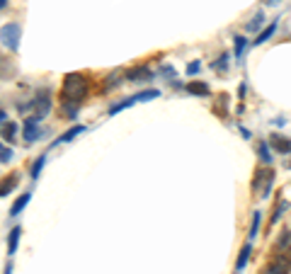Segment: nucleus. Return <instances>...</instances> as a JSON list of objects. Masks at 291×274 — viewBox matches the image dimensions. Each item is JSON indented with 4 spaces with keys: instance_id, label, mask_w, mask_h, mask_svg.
I'll return each mask as SVG.
<instances>
[{
    "instance_id": "1a4fd4ad",
    "label": "nucleus",
    "mask_w": 291,
    "mask_h": 274,
    "mask_svg": "<svg viewBox=\"0 0 291 274\" xmlns=\"http://www.w3.org/2000/svg\"><path fill=\"white\" fill-rule=\"evenodd\" d=\"M17 185H20V177H17V175H10V177H5V180L0 182V196H7V194L12 192Z\"/></svg>"
},
{
    "instance_id": "a878e982",
    "label": "nucleus",
    "mask_w": 291,
    "mask_h": 274,
    "mask_svg": "<svg viewBox=\"0 0 291 274\" xmlns=\"http://www.w3.org/2000/svg\"><path fill=\"white\" fill-rule=\"evenodd\" d=\"M264 2H269V5H279L282 0H264Z\"/></svg>"
},
{
    "instance_id": "a211bd4d",
    "label": "nucleus",
    "mask_w": 291,
    "mask_h": 274,
    "mask_svg": "<svg viewBox=\"0 0 291 274\" xmlns=\"http://www.w3.org/2000/svg\"><path fill=\"white\" fill-rule=\"evenodd\" d=\"M131 105H136V100H134V97H129V100L119 102V105H112V107H109V114H119L121 110H126V107H131Z\"/></svg>"
},
{
    "instance_id": "20e7f679",
    "label": "nucleus",
    "mask_w": 291,
    "mask_h": 274,
    "mask_svg": "<svg viewBox=\"0 0 291 274\" xmlns=\"http://www.w3.org/2000/svg\"><path fill=\"white\" fill-rule=\"evenodd\" d=\"M291 270V260L289 257H277L274 262H269L264 267V274H289Z\"/></svg>"
},
{
    "instance_id": "4468645a",
    "label": "nucleus",
    "mask_w": 291,
    "mask_h": 274,
    "mask_svg": "<svg viewBox=\"0 0 291 274\" xmlns=\"http://www.w3.org/2000/svg\"><path fill=\"white\" fill-rule=\"evenodd\" d=\"M15 134H17V124H15V121H7V124L2 126V138H5V141H12Z\"/></svg>"
},
{
    "instance_id": "393cba45",
    "label": "nucleus",
    "mask_w": 291,
    "mask_h": 274,
    "mask_svg": "<svg viewBox=\"0 0 291 274\" xmlns=\"http://www.w3.org/2000/svg\"><path fill=\"white\" fill-rule=\"evenodd\" d=\"M199 68H202V63H199V61H194V63H189V66H187V73H189V76H194V73H199Z\"/></svg>"
},
{
    "instance_id": "f3484780",
    "label": "nucleus",
    "mask_w": 291,
    "mask_h": 274,
    "mask_svg": "<svg viewBox=\"0 0 291 274\" xmlns=\"http://www.w3.org/2000/svg\"><path fill=\"white\" fill-rule=\"evenodd\" d=\"M262 22H264V12L260 10V12H255V17H253V20L248 22V29H250V32H257Z\"/></svg>"
},
{
    "instance_id": "6e6552de",
    "label": "nucleus",
    "mask_w": 291,
    "mask_h": 274,
    "mask_svg": "<svg viewBox=\"0 0 291 274\" xmlns=\"http://www.w3.org/2000/svg\"><path fill=\"white\" fill-rule=\"evenodd\" d=\"M20 235H22V228H20V226H15V228L10 231V235H7V252H10V255H15V252H17Z\"/></svg>"
},
{
    "instance_id": "b1692460",
    "label": "nucleus",
    "mask_w": 291,
    "mask_h": 274,
    "mask_svg": "<svg viewBox=\"0 0 291 274\" xmlns=\"http://www.w3.org/2000/svg\"><path fill=\"white\" fill-rule=\"evenodd\" d=\"M214 68H216V71H226V68H228V56H226V54L221 56V58H218V63H216Z\"/></svg>"
},
{
    "instance_id": "ddd939ff",
    "label": "nucleus",
    "mask_w": 291,
    "mask_h": 274,
    "mask_svg": "<svg viewBox=\"0 0 291 274\" xmlns=\"http://www.w3.org/2000/svg\"><path fill=\"white\" fill-rule=\"evenodd\" d=\"M83 131H85V126H73L71 131H66L63 136L58 138V143H68V141H73V138L78 136V134H83Z\"/></svg>"
},
{
    "instance_id": "bb28decb",
    "label": "nucleus",
    "mask_w": 291,
    "mask_h": 274,
    "mask_svg": "<svg viewBox=\"0 0 291 274\" xmlns=\"http://www.w3.org/2000/svg\"><path fill=\"white\" fill-rule=\"evenodd\" d=\"M5 274H12V265H7V267H5Z\"/></svg>"
},
{
    "instance_id": "4be33fe9",
    "label": "nucleus",
    "mask_w": 291,
    "mask_h": 274,
    "mask_svg": "<svg viewBox=\"0 0 291 274\" xmlns=\"http://www.w3.org/2000/svg\"><path fill=\"white\" fill-rule=\"evenodd\" d=\"M44 163H46V158H44V156H41V158H39V160L34 163V167H32V177H34V180L39 177V172H41V167H44Z\"/></svg>"
},
{
    "instance_id": "f257e3e1",
    "label": "nucleus",
    "mask_w": 291,
    "mask_h": 274,
    "mask_svg": "<svg viewBox=\"0 0 291 274\" xmlns=\"http://www.w3.org/2000/svg\"><path fill=\"white\" fill-rule=\"evenodd\" d=\"M87 87H90V82L83 73H68L66 78H63V100H66V105L68 102H83V97L87 95Z\"/></svg>"
},
{
    "instance_id": "5701e85b",
    "label": "nucleus",
    "mask_w": 291,
    "mask_h": 274,
    "mask_svg": "<svg viewBox=\"0 0 291 274\" xmlns=\"http://www.w3.org/2000/svg\"><path fill=\"white\" fill-rule=\"evenodd\" d=\"M257 226H260V214H255V216H253V226H250V240L257 235Z\"/></svg>"
},
{
    "instance_id": "423d86ee",
    "label": "nucleus",
    "mask_w": 291,
    "mask_h": 274,
    "mask_svg": "<svg viewBox=\"0 0 291 274\" xmlns=\"http://www.w3.org/2000/svg\"><path fill=\"white\" fill-rule=\"evenodd\" d=\"M39 136H41L39 119H36V117H29V119H25V138H27L29 143H32V141H36Z\"/></svg>"
},
{
    "instance_id": "7ed1b4c3",
    "label": "nucleus",
    "mask_w": 291,
    "mask_h": 274,
    "mask_svg": "<svg viewBox=\"0 0 291 274\" xmlns=\"http://www.w3.org/2000/svg\"><path fill=\"white\" fill-rule=\"evenodd\" d=\"M20 34H22V27H20L17 22H10V25H5V27L0 29V41H2L10 51H15V49L20 46Z\"/></svg>"
},
{
    "instance_id": "f03ea898",
    "label": "nucleus",
    "mask_w": 291,
    "mask_h": 274,
    "mask_svg": "<svg viewBox=\"0 0 291 274\" xmlns=\"http://www.w3.org/2000/svg\"><path fill=\"white\" fill-rule=\"evenodd\" d=\"M49 110H51V92L46 87H41V90H36V95L32 100V112H34L36 119H41V117L49 114Z\"/></svg>"
},
{
    "instance_id": "39448f33",
    "label": "nucleus",
    "mask_w": 291,
    "mask_h": 274,
    "mask_svg": "<svg viewBox=\"0 0 291 274\" xmlns=\"http://www.w3.org/2000/svg\"><path fill=\"white\" fill-rule=\"evenodd\" d=\"M124 78L129 82H141V80H148V78H150V71H148V66H134V68H129V71L124 73Z\"/></svg>"
},
{
    "instance_id": "6ab92c4d",
    "label": "nucleus",
    "mask_w": 291,
    "mask_h": 274,
    "mask_svg": "<svg viewBox=\"0 0 291 274\" xmlns=\"http://www.w3.org/2000/svg\"><path fill=\"white\" fill-rule=\"evenodd\" d=\"M119 76H121V71H114V73L105 80V87H107V90H112L114 85H119V82H121V80H119Z\"/></svg>"
},
{
    "instance_id": "dca6fc26",
    "label": "nucleus",
    "mask_w": 291,
    "mask_h": 274,
    "mask_svg": "<svg viewBox=\"0 0 291 274\" xmlns=\"http://www.w3.org/2000/svg\"><path fill=\"white\" fill-rule=\"evenodd\" d=\"M274 29H277V25L272 22V25H269V27L264 29V32H260V34H257V39H255V44H257V46H260V44H264V41H267V39H269V37L274 34Z\"/></svg>"
},
{
    "instance_id": "9d476101",
    "label": "nucleus",
    "mask_w": 291,
    "mask_h": 274,
    "mask_svg": "<svg viewBox=\"0 0 291 274\" xmlns=\"http://www.w3.org/2000/svg\"><path fill=\"white\" fill-rule=\"evenodd\" d=\"M29 199H32V194H29V192L22 194V196H20L15 204H12V209H10V216H20V214L25 211V206L29 204Z\"/></svg>"
},
{
    "instance_id": "0eeeda50",
    "label": "nucleus",
    "mask_w": 291,
    "mask_h": 274,
    "mask_svg": "<svg viewBox=\"0 0 291 274\" xmlns=\"http://www.w3.org/2000/svg\"><path fill=\"white\" fill-rule=\"evenodd\" d=\"M272 148L277 151V153H291V141L287 136H279V134H274L272 136Z\"/></svg>"
},
{
    "instance_id": "412c9836",
    "label": "nucleus",
    "mask_w": 291,
    "mask_h": 274,
    "mask_svg": "<svg viewBox=\"0 0 291 274\" xmlns=\"http://www.w3.org/2000/svg\"><path fill=\"white\" fill-rule=\"evenodd\" d=\"M257 153H260V158H262V163L267 165L272 158H269V148H267V143H260V148H257Z\"/></svg>"
},
{
    "instance_id": "cd10ccee",
    "label": "nucleus",
    "mask_w": 291,
    "mask_h": 274,
    "mask_svg": "<svg viewBox=\"0 0 291 274\" xmlns=\"http://www.w3.org/2000/svg\"><path fill=\"white\" fill-rule=\"evenodd\" d=\"M7 5V0H0V7H5Z\"/></svg>"
},
{
    "instance_id": "f8f14e48",
    "label": "nucleus",
    "mask_w": 291,
    "mask_h": 274,
    "mask_svg": "<svg viewBox=\"0 0 291 274\" xmlns=\"http://www.w3.org/2000/svg\"><path fill=\"white\" fill-rule=\"evenodd\" d=\"M250 250H253V247H250V243H248V245H245L243 250H240V257H238V262H235V272H240V270H243V267L248 265V257H250Z\"/></svg>"
},
{
    "instance_id": "2eb2a0df",
    "label": "nucleus",
    "mask_w": 291,
    "mask_h": 274,
    "mask_svg": "<svg viewBox=\"0 0 291 274\" xmlns=\"http://www.w3.org/2000/svg\"><path fill=\"white\" fill-rule=\"evenodd\" d=\"M245 49H248V39L245 37H235V58H243Z\"/></svg>"
},
{
    "instance_id": "aec40b11",
    "label": "nucleus",
    "mask_w": 291,
    "mask_h": 274,
    "mask_svg": "<svg viewBox=\"0 0 291 274\" xmlns=\"http://www.w3.org/2000/svg\"><path fill=\"white\" fill-rule=\"evenodd\" d=\"M10 160H12V148L0 146V163H10Z\"/></svg>"
},
{
    "instance_id": "9b49d317",
    "label": "nucleus",
    "mask_w": 291,
    "mask_h": 274,
    "mask_svg": "<svg viewBox=\"0 0 291 274\" xmlns=\"http://www.w3.org/2000/svg\"><path fill=\"white\" fill-rule=\"evenodd\" d=\"M187 92L189 95H209V85L206 82H199V80H192V82H187Z\"/></svg>"
}]
</instances>
